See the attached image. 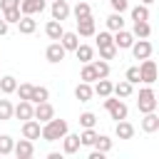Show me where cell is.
Wrapping results in <instances>:
<instances>
[{"instance_id":"obj_2","label":"cell","mask_w":159,"mask_h":159,"mask_svg":"<svg viewBox=\"0 0 159 159\" xmlns=\"http://www.w3.org/2000/svg\"><path fill=\"white\" fill-rule=\"evenodd\" d=\"M137 109H139L142 114H147V112H157V94H154V89H152V87H144V89H139Z\"/></svg>"},{"instance_id":"obj_22","label":"cell","mask_w":159,"mask_h":159,"mask_svg":"<svg viewBox=\"0 0 159 159\" xmlns=\"http://www.w3.org/2000/svg\"><path fill=\"white\" fill-rule=\"evenodd\" d=\"M60 45H62L67 52H75V47L80 45V35H77V32H62V37H60Z\"/></svg>"},{"instance_id":"obj_19","label":"cell","mask_w":159,"mask_h":159,"mask_svg":"<svg viewBox=\"0 0 159 159\" xmlns=\"http://www.w3.org/2000/svg\"><path fill=\"white\" fill-rule=\"evenodd\" d=\"M142 129H144L147 134H154V132L159 129V114H157V112H147L144 119H142Z\"/></svg>"},{"instance_id":"obj_15","label":"cell","mask_w":159,"mask_h":159,"mask_svg":"<svg viewBox=\"0 0 159 159\" xmlns=\"http://www.w3.org/2000/svg\"><path fill=\"white\" fill-rule=\"evenodd\" d=\"M80 147H82V144H80V134H70V132H67V134L62 137V152H65V154H77Z\"/></svg>"},{"instance_id":"obj_44","label":"cell","mask_w":159,"mask_h":159,"mask_svg":"<svg viewBox=\"0 0 159 159\" xmlns=\"http://www.w3.org/2000/svg\"><path fill=\"white\" fill-rule=\"evenodd\" d=\"M10 7H20V0H0V10H10Z\"/></svg>"},{"instance_id":"obj_11","label":"cell","mask_w":159,"mask_h":159,"mask_svg":"<svg viewBox=\"0 0 159 159\" xmlns=\"http://www.w3.org/2000/svg\"><path fill=\"white\" fill-rule=\"evenodd\" d=\"M70 5H67V0H52V7H50V12H52V20H67L70 17Z\"/></svg>"},{"instance_id":"obj_25","label":"cell","mask_w":159,"mask_h":159,"mask_svg":"<svg viewBox=\"0 0 159 159\" xmlns=\"http://www.w3.org/2000/svg\"><path fill=\"white\" fill-rule=\"evenodd\" d=\"M104 22H107V30H112V32H117V30L124 27V17H122V12H112Z\"/></svg>"},{"instance_id":"obj_7","label":"cell","mask_w":159,"mask_h":159,"mask_svg":"<svg viewBox=\"0 0 159 159\" xmlns=\"http://www.w3.org/2000/svg\"><path fill=\"white\" fill-rule=\"evenodd\" d=\"M12 154L17 157V159H30L32 154H35V144H32V139H20V142H15V147H12Z\"/></svg>"},{"instance_id":"obj_9","label":"cell","mask_w":159,"mask_h":159,"mask_svg":"<svg viewBox=\"0 0 159 159\" xmlns=\"http://www.w3.org/2000/svg\"><path fill=\"white\" fill-rule=\"evenodd\" d=\"M112 42H114V47H117V50H129V47H132V42H134V35H132L129 30H124V27H122V30H117V32H114Z\"/></svg>"},{"instance_id":"obj_38","label":"cell","mask_w":159,"mask_h":159,"mask_svg":"<svg viewBox=\"0 0 159 159\" xmlns=\"http://www.w3.org/2000/svg\"><path fill=\"white\" fill-rule=\"evenodd\" d=\"M99 57H102V60H114V57H117V47H114V42L99 47Z\"/></svg>"},{"instance_id":"obj_41","label":"cell","mask_w":159,"mask_h":159,"mask_svg":"<svg viewBox=\"0 0 159 159\" xmlns=\"http://www.w3.org/2000/svg\"><path fill=\"white\" fill-rule=\"evenodd\" d=\"M97 35V32H94ZM104 45H112V35H109V30H102L99 35H97V47H104Z\"/></svg>"},{"instance_id":"obj_30","label":"cell","mask_w":159,"mask_h":159,"mask_svg":"<svg viewBox=\"0 0 159 159\" xmlns=\"http://www.w3.org/2000/svg\"><path fill=\"white\" fill-rule=\"evenodd\" d=\"M70 12L75 15V20H80V17H87V15H92V7H89L87 2H82V0H80V2H77V5L70 10Z\"/></svg>"},{"instance_id":"obj_17","label":"cell","mask_w":159,"mask_h":159,"mask_svg":"<svg viewBox=\"0 0 159 159\" xmlns=\"http://www.w3.org/2000/svg\"><path fill=\"white\" fill-rule=\"evenodd\" d=\"M92 92L97 94V97H109L112 94V82L107 80V77H99V80H94V87H92Z\"/></svg>"},{"instance_id":"obj_20","label":"cell","mask_w":159,"mask_h":159,"mask_svg":"<svg viewBox=\"0 0 159 159\" xmlns=\"http://www.w3.org/2000/svg\"><path fill=\"white\" fill-rule=\"evenodd\" d=\"M114 134H117V139H132L134 137V124H129L127 119H119L117 127H114Z\"/></svg>"},{"instance_id":"obj_13","label":"cell","mask_w":159,"mask_h":159,"mask_svg":"<svg viewBox=\"0 0 159 159\" xmlns=\"http://www.w3.org/2000/svg\"><path fill=\"white\" fill-rule=\"evenodd\" d=\"M94 32H97V27H94L92 15H87V17H80V20H77V35H80V37H92Z\"/></svg>"},{"instance_id":"obj_43","label":"cell","mask_w":159,"mask_h":159,"mask_svg":"<svg viewBox=\"0 0 159 159\" xmlns=\"http://www.w3.org/2000/svg\"><path fill=\"white\" fill-rule=\"evenodd\" d=\"M109 5H112L114 12H124L129 7V0H109Z\"/></svg>"},{"instance_id":"obj_39","label":"cell","mask_w":159,"mask_h":159,"mask_svg":"<svg viewBox=\"0 0 159 159\" xmlns=\"http://www.w3.org/2000/svg\"><path fill=\"white\" fill-rule=\"evenodd\" d=\"M80 124L87 129V127H94L97 124V117H94V112H82L80 114Z\"/></svg>"},{"instance_id":"obj_35","label":"cell","mask_w":159,"mask_h":159,"mask_svg":"<svg viewBox=\"0 0 159 159\" xmlns=\"http://www.w3.org/2000/svg\"><path fill=\"white\" fill-rule=\"evenodd\" d=\"M92 67H94V72H97V80L99 77H109V62L107 60H97V62H92Z\"/></svg>"},{"instance_id":"obj_47","label":"cell","mask_w":159,"mask_h":159,"mask_svg":"<svg viewBox=\"0 0 159 159\" xmlns=\"http://www.w3.org/2000/svg\"><path fill=\"white\" fill-rule=\"evenodd\" d=\"M152 2H154V0H142V5H152Z\"/></svg>"},{"instance_id":"obj_24","label":"cell","mask_w":159,"mask_h":159,"mask_svg":"<svg viewBox=\"0 0 159 159\" xmlns=\"http://www.w3.org/2000/svg\"><path fill=\"white\" fill-rule=\"evenodd\" d=\"M132 35H134V37H139V40L149 37V35H152V25H149V20H139V22H134Z\"/></svg>"},{"instance_id":"obj_45","label":"cell","mask_w":159,"mask_h":159,"mask_svg":"<svg viewBox=\"0 0 159 159\" xmlns=\"http://www.w3.org/2000/svg\"><path fill=\"white\" fill-rule=\"evenodd\" d=\"M89 159H104V152H99V149H92V152H89Z\"/></svg>"},{"instance_id":"obj_23","label":"cell","mask_w":159,"mask_h":159,"mask_svg":"<svg viewBox=\"0 0 159 159\" xmlns=\"http://www.w3.org/2000/svg\"><path fill=\"white\" fill-rule=\"evenodd\" d=\"M75 97H77L80 102H89V99L94 97V92H92V84H89V82H80V84L75 87Z\"/></svg>"},{"instance_id":"obj_4","label":"cell","mask_w":159,"mask_h":159,"mask_svg":"<svg viewBox=\"0 0 159 159\" xmlns=\"http://www.w3.org/2000/svg\"><path fill=\"white\" fill-rule=\"evenodd\" d=\"M139 82H144V84H154L157 82V62L154 60H142V65H139Z\"/></svg>"},{"instance_id":"obj_31","label":"cell","mask_w":159,"mask_h":159,"mask_svg":"<svg viewBox=\"0 0 159 159\" xmlns=\"http://www.w3.org/2000/svg\"><path fill=\"white\" fill-rule=\"evenodd\" d=\"M94 139H97L94 127H87V129L80 134V144H82V147H92V144H94Z\"/></svg>"},{"instance_id":"obj_10","label":"cell","mask_w":159,"mask_h":159,"mask_svg":"<svg viewBox=\"0 0 159 159\" xmlns=\"http://www.w3.org/2000/svg\"><path fill=\"white\" fill-rule=\"evenodd\" d=\"M40 129H42V124L32 117V119H25V122H22V129H20V132H22L25 139H40Z\"/></svg>"},{"instance_id":"obj_26","label":"cell","mask_w":159,"mask_h":159,"mask_svg":"<svg viewBox=\"0 0 159 159\" xmlns=\"http://www.w3.org/2000/svg\"><path fill=\"white\" fill-rule=\"evenodd\" d=\"M75 55H77V60H80V62H92L94 50H92L89 45H77V47H75Z\"/></svg>"},{"instance_id":"obj_40","label":"cell","mask_w":159,"mask_h":159,"mask_svg":"<svg viewBox=\"0 0 159 159\" xmlns=\"http://www.w3.org/2000/svg\"><path fill=\"white\" fill-rule=\"evenodd\" d=\"M30 92H32V84H30V82H25V84H17V87H15V94H17L20 99H30Z\"/></svg>"},{"instance_id":"obj_6","label":"cell","mask_w":159,"mask_h":159,"mask_svg":"<svg viewBox=\"0 0 159 159\" xmlns=\"http://www.w3.org/2000/svg\"><path fill=\"white\" fill-rule=\"evenodd\" d=\"M32 117L42 124V122H47V119H52V117H55V107H52L47 99H45V102H37V104L32 107Z\"/></svg>"},{"instance_id":"obj_18","label":"cell","mask_w":159,"mask_h":159,"mask_svg":"<svg viewBox=\"0 0 159 159\" xmlns=\"http://www.w3.org/2000/svg\"><path fill=\"white\" fill-rule=\"evenodd\" d=\"M132 92H134V84H132V82H127V80H119L117 84H112V94H117L119 99L132 97Z\"/></svg>"},{"instance_id":"obj_28","label":"cell","mask_w":159,"mask_h":159,"mask_svg":"<svg viewBox=\"0 0 159 159\" xmlns=\"http://www.w3.org/2000/svg\"><path fill=\"white\" fill-rule=\"evenodd\" d=\"M80 80H82V82H89V84L97 80V72H94L92 62H82V72H80Z\"/></svg>"},{"instance_id":"obj_34","label":"cell","mask_w":159,"mask_h":159,"mask_svg":"<svg viewBox=\"0 0 159 159\" xmlns=\"http://www.w3.org/2000/svg\"><path fill=\"white\" fill-rule=\"evenodd\" d=\"M132 20H134V22L149 20V5H137V7H132Z\"/></svg>"},{"instance_id":"obj_21","label":"cell","mask_w":159,"mask_h":159,"mask_svg":"<svg viewBox=\"0 0 159 159\" xmlns=\"http://www.w3.org/2000/svg\"><path fill=\"white\" fill-rule=\"evenodd\" d=\"M62 32H65V27H62V22H60V20H50V22L45 25V35H47L50 40H60V37H62Z\"/></svg>"},{"instance_id":"obj_12","label":"cell","mask_w":159,"mask_h":159,"mask_svg":"<svg viewBox=\"0 0 159 159\" xmlns=\"http://www.w3.org/2000/svg\"><path fill=\"white\" fill-rule=\"evenodd\" d=\"M47 7L45 0H20V12L22 15H37Z\"/></svg>"},{"instance_id":"obj_32","label":"cell","mask_w":159,"mask_h":159,"mask_svg":"<svg viewBox=\"0 0 159 159\" xmlns=\"http://www.w3.org/2000/svg\"><path fill=\"white\" fill-rule=\"evenodd\" d=\"M92 147H94V149H99V152H104V154H107V152H109V149H112V139H109V137H107V134H97V139H94V144H92Z\"/></svg>"},{"instance_id":"obj_5","label":"cell","mask_w":159,"mask_h":159,"mask_svg":"<svg viewBox=\"0 0 159 159\" xmlns=\"http://www.w3.org/2000/svg\"><path fill=\"white\" fill-rule=\"evenodd\" d=\"M129 50H132L134 60H147V57H152V50H154V47H152V42L144 37V40H134Z\"/></svg>"},{"instance_id":"obj_16","label":"cell","mask_w":159,"mask_h":159,"mask_svg":"<svg viewBox=\"0 0 159 159\" xmlns=\"http://www.w3.org/2000/svg\"><path fill=\"white\" fill-rule=\"evenodd\" d=\"M15 25H17L20 35H32V32L37 30V22L32 20V15H22V17H20V20L15 22Z\"/></svg>"},{"instance_id":"obj_1","label":"cell","mask_w":159,"mask_h":159,"mask_svg":"<svg viewBox=\"0 0 159 159\" xmlns=\"http://www.w3.org/2000/svg\"><path fill=\"white\" fill-rule=\"evenodd\" d=\"M70 132V124L65 122V119H47V122H42V129H40V137L45 139V142H57V139H62L65 134Z\"/></svg>"},{"instance_id":"obj_29","label":"cell","mask_w":159,"mask_h":159,"mask_svg":"<svg viewBox=\"0 0 159 159\" xmlns=\"http://www.w3.org/2000/svg\"><path fill=\"white\" fill-rule=\"evenodd\" d=\"M15 87H17V80H15L12 75H5V77L0 80V92H2V94H12Z\"/></svg>"},{"instance_id":"obj_27","label":"cell","mask_w":159,"mask_h":159,"mask_svg":"<svg viewBox=\"0 0 159 159\" xmlns=\"http://www.w3.org/2000/svg\"><path fill=\"white\" fill-rule=\"evenodd\" d=\"M45 99H50V89H47V87H35V84H32L30 102H32V104H37V102H45Z\"/></svg>"},{"instance_id":"obj_8","label":"cell","mask_w":159,"mask_h":159,"mask_svg":"<svg viewBox=\"0 0 159 159\" xmlns=\"http://www.w3.org/2000/svg\"><path fill=\"white\" fill-rule=\"evenodd\" d=\"M65 55H67V50L60 45V40H55V42H52V45H47V50H45V57H47V62H52V65L62 62V60H65Z\"/></svg>"},{"instance_id":"obj_36","label":"cell","mask_w":159,"mask_h":159,"mask_svg":"<svg viewBox=\"0 0 159 159\" xmlns=\"http://www.w3.org/2000/svg\"><path fill=\"white\" fill-rule=\"evenodd\" d=\"M12 119V102L10 99H0V122Z\"/></svg>"},{"instance_id":"obj_37","label":"cell","mask_w":159,"mask_h":159,"mask_svg":"<svg viewBox=\"0 0 159 159\" xmlns=\"http://www.w3.org/2000/svg\"><path fill=\"white\" fill-rule=\"evenodd\" d=\"M22 17V12H20V7H10V10H2V20L7 22V25H12V22H17Z\"/></svg>"},{"instance_id":"obj_42","label":"cell","mask_w":159,"mask_h":159,"mask_svg":"<svg viewBox=\"0 0 159 159\" xmlns=\"http://www.w3.org/2000/svg\"><path fill=\"white\" fill-rule=\"evenodd\" d=\"M124 80L132 82V84H137V82H139V67H129V70L124 72Z\"/></svg>"},{"instance_id":"obj_33","label":"cell","mask_w":159,"mask_h":159,"mask_svg":"<svg viewBox=\"0 0 159 159\" xmlns=\"http://www.w3.org/2000/svg\"><path fill=\"white\" fill-rule=\"evenodd\" d=\"M12 147H15V139H12L10 134H2V137H0V154H2V157L12 154Z\"/></svg>"},{"instance_id":"obj_14","label":"cell","mask_w":159,"mask_h":159,"mask_svg":"<svg viewBox=\"0 0 159 159\" xmlns=\"http://www.w3.org/2000/svg\"><path fill=\"white\" fill-rule=\"evenodd\" d=\"M12 117H17V119H32V102L30 99H20L15 107H12Z\"/></svg>"},{"instance_id":"obj_46","label":"cell","mask_w":159,"mask_h":159,"mask_svg":"<svg viewBox=\"0 0 159 159\" xmlns=\"http://www.w3.org/2000/svg\"><path fill=\"white\" fill-rule=\"evenodd\" d=\"M7 27H10V25H7V22L0 17V35H5V32H7Z\"/></svg>"},{"instance_id":"obj_3","label":"cell","mask_w":159,"mask_h":159,"mask_svg":"<svg viewBox=\"0 0 159 159\" xmlns=\"http://www.w3.org/2000/svg\"><path fill=\"white\" fill-rule=\"evenodd\" d=\"M104 109H107V112H109V117H112V119H117V122H119V119H127V114H129L127 104H124L119 97H117V99H112V94H109V97H104Z\"/></svg>"}]
</instances>
